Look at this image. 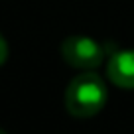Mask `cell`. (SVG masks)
Here are the masks:
<instances>
[{"instance_id":"cell-1","label":"cell","mask_w":134,"mask_h":134,"mask_svg":"<svg viewBox=\"0 0 134 134\" xmlns=\"http://www.w3.org/2000/svg\"><path fill=\"white\" fill-rule=\"evenodd\" d=\"M107 85L97 73H81L65 91V107L77 118L95 116L107 105Z\"/></svg>"},{"instance_id":"cell-2","label":"cell","mask_w":134,"mask_h":134,"mask_svg":"<svg viewBox=\"0 0 134 134\" xmlns=\"http://www.w3.org/2000/svg\"><path fill=\"white\" fill-rule=\"evenodd\" d=\"M61 57L65 63L79 69H95L105 59V47L85 36H71L61 43Z\"/></svg>"},{"instance_id":"cell-3","label":"cell","mask_w":134,"mask_h":134,"mask_svg":"<svg viewBox=\"0 0 134 134\" xmlns=\"http://www.w3.org/2000/svg\"><path fill=\"white\" fill-rule=\"evenodd\" d=\"M109 79L120 89H134V49L114 51L107 65Z\"/></svg>"},{"instance_id":"cell-4","label":"cell","mask_w":134,"mask_h":134,"mask_svg":"<svg viewBox=\"0 0 134 134\" xmlns=\"http://www.w3.org/2000/svg\"><path fill=\"white\" fill-rule=\"evenodd\" d=\"M8 59V43H6V40L0 36V65Z\"/></svg>"},{"instance_id":"cell-5","label":"cell","mask_w":134,"mask_h":134,"mask_svg":"<svg viewBox=\"0 0 134 134\" xmlns=\"http://www.w3.org/2000/svg\"><path fill=\"white\" fill-rule=\"evenodd\" d=\"M0 134H6V132H4V130H0Z\"/></svg>"}]
</instances>
